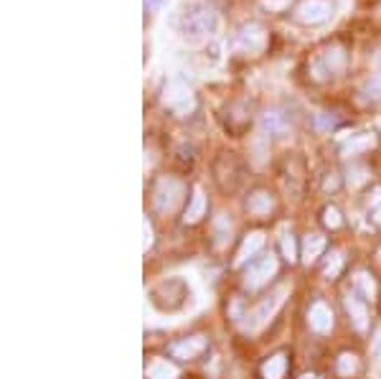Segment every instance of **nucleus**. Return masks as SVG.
I'll return each mask as SVG.
<instances>
[{
    "mask_svg": "<svg viewBox=\"0 0 381 379\" xmlns=\"http://www.w3.org/2000/svg\"><path fill=\"white\" fill-rule=\"evenodd\" d=\"M219 18L214 13L211 6L206 3H191L188 8L180 10L178 21H176V28H178L180 39L191 41V44H198V41H206L216 33Z\"/></svg>",
    "mask_w": 381,
    "mask_h": 379,
    "instance_id": "f257e3e1",
    "label": "nucleus"
},
{
    "mask_svg": "<svg viewBox=\"0 0 381 379\" xmlns=\"http://www.w3.org/2000/svg\"><path fill=\"white\" fill-rule=\"evenodd\" d=\"M188 298V285L180 277H168L165 283H160L153 290V303L160 311H178L183 308V303Z\"/></svg>",
    "mask_w": 381,
    "mask_h": 379,
    "instance_id": "f03ea898",
    "label": "nucleus"
},
{
    "mask_svg": "<svg viewBox=\"0 0 381 379\" xmlns=\"http://www.w3.org/2000/svg\"><path fill=\"white\" fill-rule=\"evenodd\" d=\"M282 295H285V288H280L277 293H272V295H267L262 303H259L257 308L252 311V313H247V321H244V329L247 331H257L259 326H265L270 318L277 313V308L282 306Z\"/></svg>",
    "mask_w": 381,
    "mask_h": 379,
    "instance_id": "7ed1b4c3",
    "label": "nucleus"
},
{
    "mask_svg": "<svg viewBox=\"0 0 381 379\" xmlns=\"http://www.w3.org/2000/svg\"><path fill=\"white\" fill-rule=\"evenodd\" d=\"M163 102L168 104V110H173L176 115H188V112H194V107H196L191 89H188V84H183L180 80H173L171 84L165 87Z\"/></svg>",
    "mask_w": 381,
    "mask_h": 379,
    "instance_id": "20e7f679",
    "label": "nucleus"
},
{
    "mask_svg": "<svg viewBox=\"0 0 381 379\" xmlns=\"http://www.w3.org/2000/svg\"><path fill=\"white\" fill-rule=\"evenodd\" d=\"M183 198V183L178 178H160L156 186V206L158 212L171 214Z\"/></svg>",
    "mask_w": 381,
    "mask_h": 379,
    "instance_id": "39448f33",
    "label": "nucleus"
},
{
    "mask_svg": "<svg viewBox=\"0 0 381 379\" xmlns=\"http://www.w3.org/2000/svg\"><path fill=\"white\" fill-rule=\"evenodd\" d=\"M277 272V257L275 255H265V257H259V260H252L247 270V277H244V285L247 288H259V285H265L270 277Z\"/></svg>",
    "mask_w": 381,
    "mask_h": 379,
    "instance_id": "423d86ee",
    "label": "nucleus"
},
{
    "mask_svg": "<svg viewBox=\"0 0 381 379\" xmlns=\"http://www.w3.org/2000/svg\"><path fill=\"white\" fill-rule=\"evenodd\" d=\"M331 10H333V3H328V0H303L295 13L297 21H303V24H323L331 16Z\"/></svg>",
    "mask_w": 381,
    "mask_h": 379,
    "instance_id": "0eeeda50",
    "label": "nucleus"
},
{
    "mask_svg": "<svg viewBox=\"0 0 381 379\" xmlns=\"http://www.w3.org/2000/svg\"><path fill=\"white\" fill-rule=\"evenodd\" d=\"M226 178H232L234 189L241 183V166L239 160L234 158V153H224V156L216 160V183L221 189H226Z\"/></svg>",
    "mask_w": 381,
    "mask_h": 379,
    "instance_id": "6e6552de",
    "label": "nucleus"
},
{
    "mask_svg": "<svg viewBox=\"0 0 381 379\" xmlns=\"http://www.w3.org/2000/svg\"><path fill=\"white\" fill-rule=\"evenodd\" d=\"M236 46H239L241 51H247V54L259 51V48L265 46V28L257 24L244 26L239 31V36H236Z\"/></svg>",
    "mask_w": 381,
    "mask_h": 379,
    "instance_id": "1a4fd4ad",
    "label": "nucleus"
},
{
    "mask_svg": "<svg viewBox=\"0 0 381 379\" xmlns=\"http://www.w3.org/2000/svg\"><path fill=\"white\" fill-rule=\"evenodd\" d=\"M308 324H310L313 331H318V333L331 331V326H333V313H331V308H328L323 300H315L310 306V311H308Z\"/></svg>",
    "mask_w": 381,
    "mask_h": 379,
    "instance_id": "9d476101",
    "label": "nucleus"
},
{
    "mask_svg": "<svg viewBox=\"0 0 381 379\" xmlns=\"http://www.w3.org/2000/svg\"><path fill=\"white\" fill-rule=\"evenodd\" d=\"M206 349V339L203 336H191V339H180L176 341L168 351H171L173 359H194Z\"/></svg>",
    "mask_w": 381,
    "mask_h": 379,
    "instance_id": "9b49d317",
    "label": "nucleus"
},
{
    "mask_svg": "<svg viewBox=\"0 0 381 379\" xmlns=\"http://www.w3.org/2000/svg\"><path fill=\"white\" fill-rule=\"evenodd\" d=\"M346 311L353 318V326H356L358 331H366V326H369V306H366V300L349 293L346 295Z\"/></svg>",
    "mask_w": 381,
    "mask_h": 379,
    "instance_id": "f8f14e48",
    "label": "nucleus"
},
{
    "mask_svg": "<svg viewBox=\"0 0 381 379\" xmlns=\"http://www.w3.org/2000/svg\"><path fill=\"white\" fill-rule=\"evenodd\" d=\"M318 69H323L326 74H338V71L346 66V54H343L341 46H333V48H326L323 56H320V62L315 64Z\"/></svg>",
    "mask_w": 381,
    "mask_h": 379,
    "instance_id": "ddd939ff",
    "label": "nucleus"
},
{
    "mask_svg": "<svg viewBox=\"0 0 381 379\" xmlns=\"http://www.w3.org/2000/svg\"><path fill=\"white\" fill-rule=\"evenodd\" d=\"M373 133H358V135H351L349 140L341 142V153L343 156H356V153H364V150L373 148Z\"/></svg>",
    "mask_w": 381,
    "mask_h": 379,
    "instance_id": "4468645a",
    "label": "nucleus"
},
{
    "mask_svg": "<svg viewBox=\"0 0 381 379\" xmlns=\"http://www.w3.org/2000/svg\"><path fill=\"white\" fill-rule=\"evenodd\" d=\"M272 206H275V198H272V194H267V191H254L247 201V209L252 214H257V216L270 214L272 212Z\"/></svg>",
    "mask_w": 381,
    "mask_h": 379,
    "instance_id": "2eb2a0df",
    "label": "nucleus"
},
{
    "mask_svg": "<svg viewBox=\"0 0 381 379\" xmlns=\"http://www.w3.org/2000/svg\"><path fill=\"white\" fill-rule=\"evenodd\" d=\"M262 247H265V234H259V232L249 234V237L244 239V245H241L239 255H236V265H244V262H247L249 257H254Z\"/></svg>",
    "mask_w": 381,
    "mask_h": 379,
    "instance_id": "dca6fc26",
    "label": "nucleus"
},
{
    "mask_svg": "<svg viewBox=\"0 0 381 379\" xmlns=\"http://www.w3.org/2000/svg\"><path fill=\"white\" fill-rule=\"evenodd\" d=\"M288 371V356L285 354H275L262 364V377L265 379H282Z\"/></svg>",
    "mask_w": 381,
    "mask_h": 379,
    "instance_id": "f3484780",
    "label": "nucleus"
},
{
    "mask_svg": "<svg viewBox=\"0 0 381 379\" xmlns=\"http://www.w3.org/2000/svg\"><path fill=\"white\" fill-rule=\"evenodd\" d=\"M288 127H290L288 118L280 115V112H267L265 118H262V130L270 135H277V138H280V135L288 133Z\"/></svg>",
    "mask_w": 381,
    "mask_h": 379,
    "instance_id": "a211bd4d",
    "label": "nucleus"
},
{
    "mask_svg": "<svg viewBox=\"0 0 381 379\" xmlns=\"http://www.w3.org/2000/svg\"><path fill=\"white\" fill-rule=\"evenodd\" d=\"M203 212H206V196H203L201 189H194V196H191V204H188L186 216H183V219H186L188 224H194V221L201 219Z\"/></svg>",
    "mask_w": 381,
    "mask_h": 379,
    "instance_id": "6ab92c4d",
    "label": "nucleus"
},
{
    "mask_svg": "<svg viewBox=\"0 0 381 379\" xmlns=\"http://www.w3.org/2000/svg\"><path fill=\"white\" fill-rule=\"evenodd\" d=\"M323 250H326V237H320V234H308V237L303 239V257L308 262L320 257Z\"/></svg>",
    "mask_w": 381,
    "mask_h": 379,
    "instance_id": "aec40b11",
    "label": "nucleus"
},
{
    "mask_svg": "<svg viewBox=\"0 0 381 379\" xmlns=\"http://www.w3.org/2000/svg\"><path fill=\"white\" fill-rule=\"evenodd\" d=\"M178 377V369L168 362H156L150 364L148 369V379H176Z\"/></svg>",
    "mask_w": 381,
    "mask_h": 379,
    "instance_id": "412c9836",
    "label": "nucleus"
},
{
    "mask_svg": "<svg viewBox=\"0 0 381 379\" xmlns=\"http://www.w3.org/2000/svg\"><path fill=\"white\" fill-rule=\"evenodd\" d=\"M338 374L341 377H351V374H356V369H358V359H356V354H341L338 356Z\"/></svg>",
    "mask_w": 381,
    "mask_h": 379,
    "instance_id": "4be33fe9",
    "label": "nucleus"
},
{
    "mask_svg": "<svg viewBox=\"0 0 381 379\" xmlns=\"http://www.w3.org/2000/svg\"><path fill=\"white\" fill-rule=\"evenodd\" d=\"M356 283H358V288L364 290L366 298H373V295H376V283H373V277L369 275V272H358Z\"/></svg>",
    "mask_w": 381,
    "mask_h": 379,
    "instance_id": "5701e85b",
    "label": "nucleus"
},
{
    "mask_svg": "<svg viewBox=\"0 0 381 379\" xmlns=\"http://www.w3.org/2000/svg\"><path fill=\"white\" fill-rule=\"evenodd\" d=\"M323 221H326L331 230H338V227L343 224L341 214H338V209H335V206H326V209H323Z\"/></svg>",
    "mask_w": 381,
    "mask_h": 379,
    "instance_id": "b1692460",
    "label": "nucleus"
},
{
    "mask_svg": "<svg viewBox=\"0 0 381 379\" xmlns=\"http://www.w3.org/2000/svg\"><path fill=\"white\" fill-rule=\"evenodd\" d=\"M341 268H343V257H341V252H331V260H328V265H326V277H335L338 272H341Z\"/></svg>",
    "mask_w": 381,
    "mask_h": 379,
    "instance_id": "393cba45",
    "label": "nucleus"
},
{
    "mask_svg": "<svg viewBox=\"0 0 381 379\" xmlns=\"http://www.w3.org/2000/svg\"><path fill=\"white\" fill-rule=\"evenodd\" d=\"M366 97H369V100H379L381 97V77L369 80V84H366Z\"/></svg>",
    "mask_w": 381,
    "mask_h": 379,
    "instance_id": "a878e982",
    "label": "nucleus"
},
{
    "mask_svg": "<svg viewBox=\"0 0 381 379\" xmlns=\"http://www.w3.org/2000/svg\"><path fill=\"white\" fill-rule=\"evenodd\" d=\"M282 255H285L290 262H295V239L290 237V234L282 237Z\"/></svg>",
    "mask_w": 381,
    "mask_h": 379,
    "instance_id": "bb28decb",
    "label": "nucleus"
},
{
    "mask_svg": "<svg viewBox=\"0 0 381 379\" xmlns=\"http://www.w3.org/2000/svg\"><path fill=\"white\" fill-rule=\"evenodd\" d=\"M165 3H168V0H145V10H148V13H158Z\"/></svg>",
    "mask_w": 381,
    "mask_h": 379,
    "instance_id": "cd10ccee",
    "label": "nucleus"
},
{
    "mask_svg": "<svg viewBox=\"0 0 381 379\" xmlns=\"http://www.w3.org/2000/svg\"><path fill=\"white\" fill-rule=\"evenodd\" d=\"M142 230H145V250H148V247L153 245V227L148 224V219L142 221Z\"/></svg>",
    "mask_w": 381,
    "mask_h": 379,
    "instance_id": "c85d7f7f",
    "label": "nucleus"
},
{
    "mask_svg": "<svg viewBox=\"0 0 381 379\" xmlns=\"http://www.w3.org/2000/svg\"><path fill=\"white\" fill-rule=\"evenodd\" d=\"M373 221H376V224L381 227V206L376 209V212H373Z\"/></svg>",
    "mask_w": 381,
    "mask_h": 379,
    "instance_id": "c756f323",
    "label": "nucleus"
},
{
    "mask_svg": "<svg viewBox=\"0 0 381 379\" xmlns=\"http://www.w3.org/2000/svg\"><path fill=\"white\" fill-rule=\"evenodd\" d=\"M376 356L381 359V336H379V341H376Z\"/></svg>",
    "mask_w": 381,
    "mask_h": 379,
    "instance_id": "7c9ffc66",
    "label": "nucleus"
},
{
    "mask_svg": "<svg viewBox=\"0 0 381 379\" xmlns=\"http://www.w3.org/2000/svg\"><path fill=\"white\" fill-rule=\"evenodd\" d=\"M300 379H320V377H315V374H303Z\"/></svg>",
    "mask_w": 381,
    "mask_h": 379,
    "instance_id": "2f4dec72",
    "label": "nucleus"
}]
</instances>
